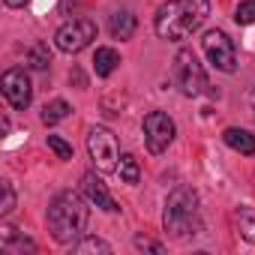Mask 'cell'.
<instances>
[{
	"mask_svg": "<svg viewBox=\"0 0 255 255\" xmlns=\"http://www.w3.org/2000/svg\"><path fill=\"white\" fill-rule=\"evenodd\" d=\"M210 15V0H168L153 15V27L162 39H189Z\"/></svg>",
	"mask_w": 255,
	"mask_h": 255,
	"instance_id": "1",
	"label": "cell"
},
{
	"mask_svg": "<svg viewBox=\"0 0 255 255\" xmlns=\"http://www.w3.org/2000/svg\"><path fill=\"white\" fill-rule=\"evenodd\" d=\"M90 219V207L75 192H60L48 204V231L57 243H72L78 234H84Z\"/></svg>",
	"mask_w": 255,
	"mask_h": 255,
	"instance_id": "2",
	"label": "cell"
},
{
	"mask_svg": "<svg viewBox=\"0 0 255 255\" xmlns=\"http://www.w3.org/2000/svg\"><path fill=\"white\" fill-rule=\"evenodd\" d=\"M165 231L177 240H186V237H195L204 225H201V210H198V195L195 189L189 186H177L168 201H165Z\"/></svg>",
	"mask_w": 255,
	"mask_h": 255,
	"instance_id": "3",
	"label": "cell"
},
{
	"mask_svg": "<svg viewBox=\"0 0 255 255\" xmlns=\"http://www.w3.org/2000/svg\"><path fill=\"white\" fill-rule=\"evenodd\" d=\"M174 81L180 87L183 96H201V93H213L210 84H207V75H204V66L198 63V57L189 51V48H180L177 57H174Z\"/></svg>",
	"mask_w": 255,
	"mask_h": 255,
	"instance_id": "4",
	"label": "cell"
},
{
	"mask_svg": "<svg viewBox=\"0 0 255 255\" xmlns=\"http://www.w3.org/2000/svg\"><path fill=\"white\" fill-rule=\"evenodd\" d=\"M87 150L90 159L99 171H117V159H120V147H117V135L105 126H93L87 132Z\"/></svg>",
	"mask_w": 255,
	"mask_h": 255,
	"instance_id": "5",
	"label": "cell"
},
{
	"mask_svg": "<svg viewBox=\"0 0 255 255\" xmlns=\"http://www.w3.org/2000/svg\"><path fill=\"white\" fill-rule=\"evenodd\" d=\"M93 39H96V24H93L90 18L66 21V24L57 27V33H54V45H57L63 54H78V51H84Z\"/></svg>",
	"mask_w": 255,
	"mask_h": 255,
	"instance_id": "6",
	"label": "cell"
},
{
	"mask_svg": "<svg viewBox=\"0 0 255 255\" xmlns=\"http://www.w3.org/2000/svg\"><path fill=\"white\" fill-rule=\"evenodd\" d=\"M201 45H204L207 60L219 72H234L237 69V51H234V42L228 39L225 30H207L204 39H201Z\"/></svg>",
	"mask_w": 255,
	"mask_h": 255,
	"instance_id": "7",
	"label": "cell"
},
{
	"mask_svg": "<svg viewBox=\"0 0 255 255\" xmlns=\"http://www.w3.org/2000/svg\"><path fill=\"white\" fill-rule=\"evenodd\" d=\"M174 135H177V126H174V120L165 111L144 114V141H147V150L150 153L168 150V144L174 141Z\"/></svg>",
	"mask_w": 255,
	"mask_h": 255,
	"instance_id": "8",
	"label": "cell"
},
{
	"mask_svg": "<svg viewBox=\"0 0 255 255\" xmlns=\"http://www.w3.org/2000/svg\"><path fill=\"white\" fill-rule=\"evenodd\" d=\"M0 87H3L6 102H9L15 111H24V108L30 105V99H33V84H30V78H27L24 69H9V72H3Z\"/></svg>",
	"mask_w": 255,
	"mask_h": 255,
	"instance_id": "9",
	"label": "cell"
},
{
	"mask_svg": "<svg viewBox=\"0 0 255 255\" xmlns=\"http://www.w3.org/2000/svg\"><path fill=\"white\" fill-rule=\"evenodd\" d=\"M81 189H84V195H87V201H90V204H96V207H102V210H108V213L120 210V204L108 195L105 183H102L93 171H87V174L81 177Z\"/></svg>",
	"mask_w": 255,
	"mask_h": 255,
	"instance_id": "10",
	"label": "cell"
},
{
	"mask_svg": "<svg viewBox=\"0 0 255 255\" xmlns=\"http://www.w3.org/2000/svg\"><path fill=\"white\" fill-rule=\"evenodd\" d=\"M135 27H138V21H135V15H132L129 9H117V12L108 15V30H111V36L120 39V42H123V39H132Z\"/></svg>",
	"mask_w": 255,
	"mask_h": 255,
	"instance_id": "11",
	"label": "cell"
},
{
	"mask_svg": "<svg viewBox=\"0 0 255 255\" xmlns=\"http://www.w3.org/2000/svg\"><path fill=\"white\" fill-rule=\"evenodd\" d=\"M222 141H225L231 150L243 153V156H252V153H255V135L246 132V129H237V126H231V129L222 132Z\"/></svg>",
	"mask_w": 255,
	"mask_h": 255,
	"instance_id": "12",
	"label": "cell"
},
{
	"mask_svg": "<svg viewBox=\"0 0 255 255\" xmlns=\"http://www.w3.org/2000/svg\"><path fill=\"white\" fill-rule=\"evenodd\" d=\"M117 66H120V54L114 48H96V54H93V72L99 78H108Z\"/></svg>",
	"mask_w": 255,
	"mask_h": 255,
	"instance_id": "13",
	"label": "cell"
},
{
	"mask_svg": "<svg viewBox=\"0 0 255 255\" xmlns=\"http://www.w3.org/2000/svg\"><path fill=\"white\" fill-rule=\"evenodd\" d=\"M117 177H120L123 183H138V180H141V168H138V159H135L132 153H123V156L117 159Z\"/></svg>",
	"mask_w": 255,
	"mask_h": 255,
	"instance_id": "14",
	"label": "cell"
},
{
	"mask_svg": "<svg viewBox=\"0 0 255 255\" xmlns=\"http://www.w3.org/2000/svg\"><path fill=\"white\" fill-rule=\"evenodd\" d=\"M234 219H237V231H240V237L249 240V243L255 246V207H240Z\"/></svg>",
	"mask_w": 255,
	"mask_h": 255,
	"instance_id": "15",
	"label": "cell"
},
{
	"mask_svg": "<svg viewBox=\"0 0 255 255\" xmlns=\"http://www.w3.org/2000/svg\"><path fill=\"white\" fill-rule=\"evenodd\" d=\"M33 240H24L15 234V228H3V252L6 255H15V252H33Z\"/></svg>",
	"mask_w": 255,
	"mask_h": 255,
	"instance_id": "16",
	"label": "cell"
},
{
	"mask_svg": "<svg viewBox=\"0 0 255 255\" xmlns=\"http://www.w3.org/2000/svg\"><path fill=\"white\" fill-rule=\"evenodd\" d=\"M69 102H63V99H54V102H48L45 108H42V123L45 126H54V123H60V120H66L69 117Z\"/></svg>",
	"mask_w": 255,
	"mask_h": 255,
	"instance_id": "17",
	"label": "cell"
},
{
	"mask_svg": "<svg viewBox=\"0 0 255 255\" xmlns=\"http://www.w3.org/2000/svg\"><path fill=\"white\" fill-rule=\"evenodd\" d=\"M27 63H30V69L45 72V69L51 66V51H48V45H45V42H36V45L27 51Z\"/></svg>",
	"mask_w": 255,
	"mask_h": 255,
	"instance_id": "18",
	"label": "cell"
},
{
	"mask_svg": "<svg viewBox=\"0 0 255 255\" xmlns=\"http://www.w3.org/2000/svg\"><path fill=\"white\" fill-rule=\"evenodd\" d=\"M72 252H78V255H84V252H102V255H111V246H108L105 240H99V237H84V240L72 243Z\"/></svg>",
	"mask_w": 255,
	"mask_h": 255,
	"instance_id": "19",
	"label": "cell"
},
{
	"mask_svg": "<svg viewBox=\"0 0 255 255\" xmlns=\"http://www.w3.org/2000/svg\"><path fill=\"white\" fill-rule=\"evenodd\" d=\"M234 21L237 24H255V0H243L234 12Z\"/></svg>",
	"mask_w": 255,
	"mask_h": 255,
	"instance_id": "20",
	"label": "cell"
},
{
	"mask_svg": "<svg viewBox=\"0 0 255 255\" xmlns=\"http://www.w3.org/2000/svg\"><path fill=\"white\" fill-rule=\"evenodd\" d=\"M0 189H3V204H0V216H9L12 207H15V192H12V183L3 180L0 183Z\"/></svg>",
	"mask_w": 255,
	"mask_h": 255,
	"instance_id": "21",
	"label": "cell"
},
{
	"mask_svg": "<svg viewBox=\"0 0 255 255\" xmlns=\"http://www.w3.org/2000/svg\"><path fill=\"white\" fill-rule=\"evenodd\" d=\"M48 147L57 153V159H72V147H69L60 135H48Z\"/></svg>",
	"mask_w": 255,
	"mask_h": 255,
	"instance_id": "22",
	"label": "cell"
},
{
	"mask_svg": "<svg viewBox=\"0 0 255 255\" xmlns=\"http://www.w3.org/2000/svg\"><path fill=\"white\" fill-rule=\"evenodd\" d=\"M135 246H138V249H150V252H156V255L162 252V243H153V240H144V237H135Z\"/></svg>",
	"mask_w": 255,
	"mask_h": 255,
	"instance_id": "23",
	"label": "cell"
},
{
	"mask_svg": "<svg viewBox=\"0 0 255 255\" xmlns=\"http://www.w3.org/2000/svg\"><path fill=\"white\" fill-rule=\"evenodd\" d=\"M3 3H6V6H9V9H21V6H24V3H27V0H3Z\"/></svg>",
	"mask_w": 255,
	"mask_h": 255,
	"instance_id": "24",
	"label": "cell"
},
{
	"mask_svg": "<svg viewBox=\"0 0 255 255\" xmlns=\"http://www.w3.org/2000/svg\"><path fill=\"white\" fill-rule=\"evenodd\" d=\"M69 78H72V81H75V84H78V87H84V75H81V72H78V69H75V72H72V75H69Z\"/></svg>",
	"mask_w": 255,
	"mask_h": 255,
	"instance_id": "25",
	"label": "cell"
},
{
	"mask_svg": "<svg viewBox=\"0 0 255 255\" xmlns=\"http://www.w3.org/2000/svg\"><path fill=\"white\" fill-rule=\"evenodd\" d=\"M249 102H252V111H255V90L249 93Z\"/></svg>",
	"mask_w": 255,
	"mask_h": 255,
	"instance_id": "26",
	"label": "cell"
}]
</instances>
